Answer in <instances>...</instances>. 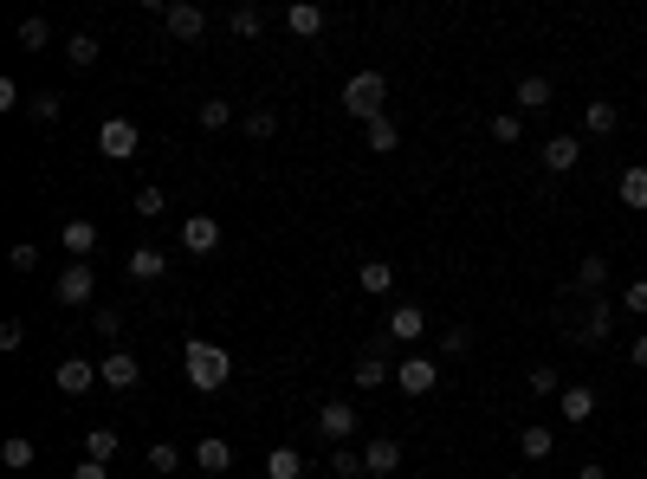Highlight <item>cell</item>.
I'll list each match as a JSON object with an SVG mask.
<instances>
[{
    "label": "cell",
    "instance_id": "49",
    "mask_svg": "<svg viewBox=\"0 0 647 479\" xmlns=\"http://www.w3.org/2000/svg\"><path fill=\"white\" fill-rule=\"evenodd\" d=\"M628 357H635V369H647V331L635 337V350H628Z\"/></svg>",
    "mask_w": 647,
    "mask_h": 479
},
{
    "label": "cell",
    "instance_id": "6",
    "mask_svg": "<svg viewBox=\"0 0 647 479\" xmlns=\"http://www.w3.org/2000/svg\"><path fill=\"white\" fill-rule=\"evenodd\" d=\"M389 473H402V441H395V434H376V441L363 447V479H389Z\"/></svg>",
    "mask_w": 647,
    "mask_h": 479
},
{
    "label": "cell",
    "instance_id": "48",
    "mask_svg": "<svg viewBox=\"0 0 647 479\" xmlns=\"http://www.w3.org/2000/svg\"><path fill=\"white\" fill-rule=\"evenodd\" d=\"M576 479H609V467H602V460H589V467H576Z\"/></svg>",
    "mask_w": 647,
    "mask_h": 479
},
{
    "label": "cell",
    "instance_id": "24",
    "mask_svg": "<svg viewBox=\"0 0 647 479\" xmlns=\"http://www.w3.org/2000/svg\"><path fill=\"white\" fill-rule=\"evenodd\" d=\"M266 479H305V460H298V447H272V454H266Z\"/></svg>",
    "mask_w": 647,
    "mask_h": 479
},
{
    "label": "cell",
    "instance_id": "30",
    "mask_svg": "<svg viewBox=\"0 0 647 479\" xmlns=\"http://www.w3.org/2000/svg\"><path fill=\"white\" fill-rule=\"evenodd\" d=\"M65 59H72L78 72H91V65H98V39H91V33H72V39H65Z\"/></svg>",
    "mask_w": 647,
    "mask_h": 479
},
{
    "label": "cell",
    "instance_id": "47",
    "mask_svg": "<svg viewBox=\"0 0 647 479\" xmlns=\"http://www.w3.org/2000/svg\"><path fill=\"white\" fill-rule=\"evenodd\" d=\"M72 479H110V467H98V460H85V467H72Z\"/></svg>",
    "mask_w": 647,
    "mask_h": 479
},
{
    "label": "cell",
    "instance_id": "21",
    "mask_svg": "<svg viewBox=\"0 0 647 479\" xmlns=\"http://www.w3.org/2000/svg\"><path fill=\"white\" fill-rule=\"evenodd\" d=\"M65 253H72V259L98 253V221H65Z\"/></svg>",
    "mask_w": 647,
    "mask_h": 479
},
{
    "label": "cell",
    "instance_id": "33",
    "mask_svg": "<svg viewBox=\"0 0 647 479\" xmlns=\"http://www.w3.org/2000/svg\"><path fill=\"white\" fill-rule=\"evenodd\" d=\"M466 350H473V331H466V324H447V331H440V357H466Z\"/></svg>",
    "mask_w": 647,
    "mask_h": 479
},
{
    "label": "cell",
    "instance_id": "37",
    "mask_svg": "<svg viewBox=\"0 0 647 479\" xmlns=\"http://www.w3.org/2000/svg\"><path fill=\"white\" fill-rule=\"evenodd\" d=\"M0 467H13V473H26L33 467V441H20V434H13L7 447H0Z\"/></svg>",
    "mask_w": 647,
    "mask_h": 479
},
{
    "label": "cell",
    "instance_id": "2",
    "mask_svg": "<svg viewBox=\"0 0 647 479\" xmlns=\"http://www.w3.org/2000/svg\"><path fill=\"white\" fill-rule=\"evenodd\" d=\"M382 104H389V78H382V72H356L350 85H343V111L363 123V130H369L376 117H389Z\"/></svg>",
    "mask_w": 647,
    "mask_h": 479
},
{
    "label": "cell",
    "instance_id": "15",
    "mask_svg": "<svg viewBox=\"0 0 647 479\" xmlns=\"http://www.w3.org/2000/svg\"><path fill=\"white\" fill-rule=\"evenodd\" d=\"M123 272H130V279H136V285H156V279H162V272H169V259H162V253H156V246H136V253H130V259H123Z\"/></svg>",
    "mask_w": 647,
    "mask_h": 479
},
{
    "label": "cell",
    "instance_id": "5",
    "mask_svg": "<svg viewBox=\"0 0 647 479\" xmlns=\"http://www.w3.org/2000/svg\"><path fill=\"white\" fill-rule=\"evenodd\" d=\"M98 149H104L110 162H130L136 149H143V136H136V123H130V117H110L104 130H98Z\"/></svg>",
    "mask_w": 647,
    "mask_h": 479
},
{
    "label": "cell",
    "instance_id": "27",
    "mask_svg": "<svg viewBox=\"0 0 647 479\" xmlns=\"http://www.w3.org/2000/svg\"><path fill=\"white\" fill-rule=\"evenodd\" d=\"M356 285H363V292H389L395 266H389V259H363V266H356Z\"/></svg>",
    "mask_w": 647,
    "mask_h": 479
},
{
    "label": "cell",
    "instance_id": "41",
    "mask_svg": "<svg viewBox=\"0 0 647 479\" xmlns=\"http://www.w3.org/2000/svg\"><path fill=\"white\" fill-rule=\"evenodd\" d=\"M46 39H52V26H46V20H20V46L46 52Z\"/></svg>",
    "mask_w": 647,
    "mask_h": 479
},
{
    "label": "cell",
    "instance_id": "3",
    "mask_svg": "<svg viewBox=\"0 0 647 479\" xmlns=\"http://www.w3.org/2000/svg\"><path fill=\"white\" fill-rule=\"evenodd\" d=\"M615 311H622L615 298H589V305H583V318L570 324V337H576L583 350H602V344L615 337Z\"/></svg>",
    "mask_w": 647,
    "mask_h": 479
},
{
    "label": "cell",
    "instance_id": "28",
    "mask_svg": "<svg viewBox=\"0 0 647 479\" xmlns=\"http://www.w3.org/2000/svg\"><path fill=\"white\" fill-rule=\"evenodd\" d=\"M389 376H395V369L382 363V350H363V363H356V389H382Z\"/></svg>",
    "mask_w": 647,
    "mask_h": 479
},
{
    "label": "cell",
    "instance_id": "8",
    "mask_svg": "<svg viewBox=\"0 0 647 479\" xmlns=\"http://www.w3.org/2000/svg\"><path fill=\"white\" fill-rule=\"evenodd\" d=\"M395 382H402V395H434L440 363L434 357H402V363H395Z\"/></svg>",
    "mask_w": 647,
    "mask_h": 479
},
{
    "label": "cell",
    "instance_id": "25",
    "mask_svg": "<svg viewBox=\"0 0 647 479\" xmlns=\"http://www.w3.org/2000/svg\"><path fill=\"white\" fill-rule=\"evenodd\" d=\"M615 123H622V111H615V104H609V98H596V104H583V130H589V136H609V130H615Z\"/></svg>",
    "mask_w": 647,
    "mask_h": 479
},
{
    "label": "cell",
    "instance_id": "26",
    "mask_svg": "<svg viewBox=\"0 0 647 479\" xmlns=\"http://www.w3.org/2000/svg\"><path fill=\"white\" fill-rule=\"evenodd\" d=\"M615 195H622V208H647V169H622V182H615Z\"/></svg>",
    "mask_w": 647,
    "mask_h": 479
},
{
    "label": "cell",
    "instance_id": "1",
    "mask_svg": "<svg viewBox=\"0 0 647 479\" xmlns=\"http://www.w3.org/2000/svg\"><path fill=\"white\" fill-rule=\"evenodd\" d=\"M182 369H188V382H195V395H214V389H227L233 357L220 344H208V337H195V344L182 350Z\"/></svg>",
    "mask_w": 647,
    "mask_h": 479
},
{
    "label": "cell",
    "instance_id": "44",
    "mask_svg": "<svg viewBox=\"0 0 647 479\" xmlns=\"http://www.w3.org/2000/svg\"><path fill=\"white\" fill-rule=\"evenodd\" d=\"M91 331L98 337H123V311H91Z\"/></svg>",
    "mask_w": 647,
    "mask_h": 479
},
{
    "label": "cell",
    "instance_id": "32",
    "mask_svg": "<svg viewBox=\"0 0 647 479\" xmlns=\"http://www.w3.org/2000/svg\"><path fill=\"white\" fill-rule=\"evenodd\" d=\"M59 111H65V98H59V91H33V98H26V117H33V123H52Z\"/></svg>",
    "mask_w": 647,
    "mask_h": 479
},
{
    "label": "cell",
    "instance_id": "11",
    "mask_svg": "<svg viewBox=\"0 0 647 479\" xmlns=\"http://www.w3.org/2000/svg\"><path fill=\"white\" fill-rule=\"evenodd\" d=\"M557 415L570 421V428H583V421H596V389H583V382H570V389L557 395Z\"/></svg>",
    "mask_w": 647,
    "mask_h": 479
},
{
    "label": "cell",
    "instance_id": "45",
    "mask_svg": "<svg viewBox=\"0 0 647 479\" xmlns=\"http://www.w3.org/2000/svg\"><path fill=\"white\" fill-rule=\"evenodd\" d=\"M622 311H635V318H647V279H635V285L622 292Z\"/></svg>",
    "mask_w": 647,
    "mask_h": 479
},
{
    "label": "cell",
    "instance_id": "13",
    "mask_svg": "<svg viewBox=\"0 0 647 479\" xmlns=\"http://www.w3.org/2000/svg\"><path fill=\"white\" fill-rule=\"evenodd\" d=\"M285 26H292V39H318L324 33V7L318 0H292V7H285Z\"/></svg>",
    "mask_w": 647,
    "mask_h": 479
},
{
    "label": "cell",
    "instance_id": "10",
    "mask_svg": "<svg viewBox=\"0 0 647 479\" xmlns=\"http://www.w3.org/2000/svg\"><path fill=\"white\" fill-rule=\"evenodd\" d=\"M52 382H59V395H91V382H104V376H98V363L65 357L59 369H52Z\"/></svg>",
    "mask_w": 647,
    "mask_h": 479
},
{
    "label": "cell",
    "instance_id": "19",
    "mask_svg": "<svg viewBox=\"0 0 647 479\" xmlns=\"http://www.w3.org/2000/svg\"><path fill=\"white\" fill-rule=\"evenodd\" d=\"M195 467H201V473H208V479H220V473H227V467H233V447H227V441H220V434H208V441H201V447H195Z\"/></svg>",
    "mask_w": 647,
    "mask_h": 479
},
{
    "label": "cell",
    "instance_id": "40",
    "mask_svg": "<svg viewBox=\"0 0 647 479\" xmlns=\"http://www.w3.org/2000/svg\"><path fill=\"white\" fill-rule=\"evenodd\" d=\"M7 266L20 272V279H26V272H39V246H33V240H20V246L7 253Z\"/></svg>",
    "mask_w": 647,
    "mask_h": 479
},
{
    "label": "cell",
    "instance_id": "14",
    "mask_svg": "<svg viewBox=\"0 0 647 479\" xmlns=\"http://www.w3.org/2000/svg\"><path fill=\"white\" fill-rule=\"evenodd\" d=\"M98 376L110 382V389H136V376H143V363H136L130 350H110V357L98 363Z\"/></svg>",
    "mask_w": 647,
    "mask_h": 479
},
{
    "label": "cell",
    "instance_id": "17",
    "mask_svg": "<svg viewBox=\"0 0 647 479\" xmlns=\"http://www.w3.org/2000/svg\"><path fill=\"white\" fill-rule=\"evenodd\" d=\"M421 331H428V311H421V305H395L389 311V337H395V344H415Z\"/></svg>",
    "mask_w": 647,
    "mask_h": 479
},
{
    "label": "cell",
    "instance_id": "20",
    "mask_svg": "<svg viewBox=\"0 0 647 479\" xmlns=\"http://www.w3.org/2000/svg\"><path fill=\"white\" fill-rule=\"evenodd\" d=\"M518 454H525V460H550V454H557V434L531 421V428H518Z\"/></svg>",
    "mask_w": 647,
    "mask_h": 479
},
{
    "label": "cell",
    "instance_id": "42",
    "mask_svg": "<svg viewBox=\"0 0 647 479\" xmlns=\"http://www.w3.org/2000/svg\"><path fill=\"white\" fill-rule=\"evenodd\" d=\"M272 130H279V117H272V111H246V136H253V143H266Z\"/></svg>",
    "mask_w": 647,
    "mask_h": 479
},
{
    "label": "cell",
    "instance_id": "31",
    "mask_svg": "<svg viewBox=\"0 0 647 479\" xmlns=\"http://www.w3.org/2000/svg\"><path fill=\"white\" fill-rule=\"evenodd\" d=\"M227 26H233L240 39H259V33H266V13H259V7H233V13H227Z\"/></svg>",
    "mask_w": 647,
    "mask_h": 479
},
{
    "label": "cell",
    "instance_id": "18",
    "mask_svg": "<svg viewBox=\"0 0 647 479\" xmlns=\"http://www.w3.org/2000/svg\"><path fill=\"white\" fill-rule=\"evenodd\" d=\"M576 162H583V143H576V136H550L544 143V169L550 175H570Z\"/></svg>",
    "mask_w": 647,
    "mask_h": 479
},
{
    "label": "cell",
    "instance_id": "36",
    "mask_svg": "<svg viewBox=\"0 0 647 479\" xmlns=\"http://www.w3.org/2000/svg\"><path fill=\"white\" fill-rule=\"evenodd\" d=\"M518 136H525V117H518V111H499V117H492V143H505V149H512Z\"/></svg>",
    "mask_w": 647,
    "mask_h": 479
},
{
    "label": "cell",
    "instance_id": "46",
    "mask_svg": "<svg viewBox=\"0 0 647 479\" xmlns=\"http://www.w3.org/2000/svg\"><path fill=\"white\" fill-rule=\"evenodd\" d=\"M20 337H26V324H20V318L0 324V350H20Z\"/></svg>",
    "mask_w": 647,
    "mask_h": 479
},
{
    "label": "cell",
    "instance_id": "38",
    "mask_svg": "<svg viewBox=\"0 0 647 479\" xmlns=\"http://www.w3.org/2000/svg\"><path fill=\"white\" fill-rule=\"evenodd\" d=\"M531 395H563V382H557V369H550V363H531Z\"/></svg>",
    "mask_w": 647,
    "mask_h": 479
},
{
    "label": "cell",
    "instance_id": "23",
    "mask_svg": "<svg viewBox=\"0 0 647 479\" xmlns=\"http://www.w3.org/2000/svg\"><path fill=\"white\" fill-rule=\"evenodd\" d=\"M512 98H518V111H550V78H538V72H531V78H518V91H512Z\"/></svg>",
    "mask_w": 647,
    "mask_h": 479
},
{
    "label": "cell",
    "instance_id": "35",
    "mask_svg": "<svg viewBox=\"0 0 647 479\" xmlns=\"http://www.w3.org/2000/svg\"><path fill=\"white\" fill-rule=\"evenodd\" d=\"M195 123H201V130H227V123H233V104H227V98H208V104L195 111Z\"/></svg>",
    "mask_w": 647,
    "mask_h": 479
},
{
    "label": "cell",
    "instance_id": "22",
    "mask_svg": "<svg viewBox=\"0 0 647 479\" xmlns=\"http://www.w3.org/2000/svg\"><path fill=\"white\" fill-rule=\"evenodd\" d=\"M117 447H123L117 428H91V434H85V460H98V467H110V460H117Z\"/></svg>",
    "mask_w": 647,
    "mask_h": 479
},
{
    "label": "cell",
    "instance_id": "29",
    "mask_svg": "<svg viewBox=\"0 0 647 479\" xmlns=\"http://www.w3.org/2000/svg\"><path fill=\"white\" fill-rule=\"evenodd\" d=\"M363 136H369V149H376V156H389V149L402 143V123H395V117H376Z\"/></svg>",
    "mask_w": 647,
    "mask_h": 479
},
{
    "label": "cell",
    "instance_id": "39",
    "mask_svg": "<svg viewBox=\"0 0 647 479\" xmlns=\"http://www.w3.org/2000/svg\"><path fill=\"white\" fill-rule=\"evenodd\" d=\"M330 473L356 479V473H363V454H356V447H330Z\"/></svg>",
    "mask_w": 647,
    "mask_h": 479
},
{
    "label": "cell",
    "instance_id": "7",
    "mask_svg": "<svg viewBox=\"0 0 647 479\" xmlns=\"http://www.w3.org/2000/svg\"><path fill=\"white\" fill-rule=\"evenodd\" d=\"M356 421H363V415H356V408H350V402H324V408H318V434H324V441H330V447H350V434H356Z\"/></svg>",
    "mask_w": 647,
    "mask_h": 479
},
{
    "label": "cell",
    "instance_id": "9",
    "mask_svg": "<svg viewBox=\"0 0 647 479\" xmlns=\"http://www.w3.org/2000/svg\"><path fill=\"white\" fill-rule=\"evenodd\" d=\"M214 246H220V221H214V214H188V221H182V253L208 259Z\"/></svg>",
    "mask_w": 647,
    "mask_h": 479
},
{
    "label": "cell",
    "instance_id": "16",
    "mask_svg": "<svg viewBox=\"0 0 647 479\" xmlns=\"http://www.w3.org/2000/svg\"><path fill=\"white\" fill-rule=\"evenodd\" d=\"M602 285H609V259H602V253H583V259H576V292H583V298H602Z\"/></svg>",
    "mask_w": 647,
    "mask_h": 479
},
{
    "label": "cell",
    "instance_id": "4",
    "mask_svg": "<svg viewBox=\"0 0 647 479\" xmlns=\"http://www.w3.org/2000/svg\"><path fill=\"white\" fill-rule=\"evenodd\" d=\"M91 292H98V266H91V259H72V266L59 272V305H91Z\"/></svg>",
    "mask_w": 647,
    "mask_h": 479
},
{
    "label": "cell",
    "instance_id": "43",
    "mask_svg": "<svg viewBox=\"0 0 647 479\" xmlns=\"http://www.w3.org/2000/svg\"><path fill=\"white\" fill-rule=\"evenodd\" d=\"M162 208H169V201H162V188H136V214H143V221H156Z\"/></svg>",
    "mask_w": 647,
    "mask_h": 479
},
{
    "label": "cell",
    "instance_id": "34",
    "mask_svg": "<svg viewBox=\"0 0 647 479\" xmlns=\"http://www.w3.org/2000/svg\"><path fill=\"white\" fill-rule=\"evenodd\" d=\"M149 473H162V479H169V473H182V447L156 441V447H149Z\"/></svg>",
    "mask_w": 647,
    "mask_h": 479
},
{
    "label": "cell",
    "instance_id": "12",
    "mask_svg": "<svg viewBox=\"0 0 647 479\" xmlns=\"http://www.w3.org/2000/svg\"><path fill=\"white\" fill-rule=\"evenodd\" d=\"M162 20H169V33H175V39H201V33H208V13H201L195 0H175V7L162 13Z\"/></svg>",
    "mask_w": 647,
    "mask_h": 479
}]
</instances>
